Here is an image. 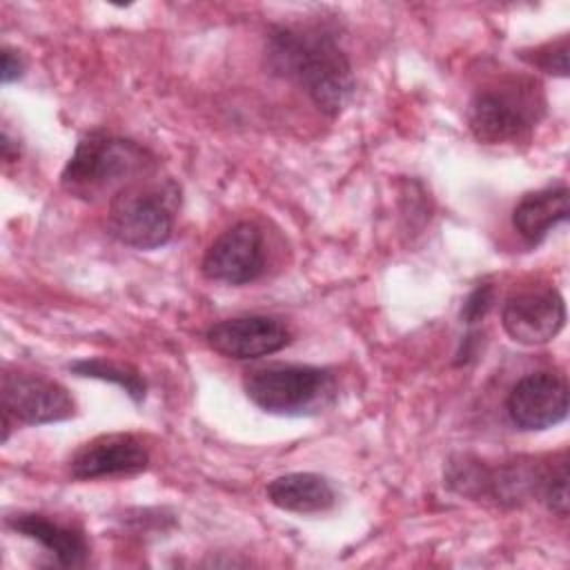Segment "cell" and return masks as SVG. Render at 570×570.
<instances>
[{
    "instance_id": "ac0fdd59",
    "label": "cell",
    "mask_w": 570,
    "mask_h": 570,
    "mask_svg": "<svg viewBox=\"0 0 570 570\" xmlns=\"http://www.w3.org/2000/svg\"><path fill=\"white\" fill-rule=\"evenodd\" d=\"M492 303H494V287L488 283L476 285L461 305V323H465V325L479 323L481 318H485Z\"/></svg>"
},
{
    "instance_id": "5bb4252c",
    "label": "cell",
    "mask_w": 570,
    "mask_h": 570,
    "mask_svg": "<svg viewBox=\"0 0 570 570\" xmlns=\"http://www.w3.org/2000/svg\"><path fill=\"white\" fill-rule=\"evenodd\" d=\"M265 494L272 505L296 514L327 512L336 503L332 483L316 472L281 474L265 485Z\"/></svg>"
},
{
    "instance_id": "30bf717a",
    "label": "cell",
    "mask_w": 570,
    "mask_h": 570,
    "mask_svg": "<svg viewBox=\"0 0 570 570\" xmlns=\"http://www.w3.org/2000/svg\"><path fill=\"white\" fill-rule=\"evenodd\" d=\"M501 325L521 345L550 343L566 325L563 296L554 287L519 292L503 303Z\"/></svg>"
},
{
    "instance_id": "d6986e66",
    "label": "cell",
    "mask_w": 570,
    "mask_h": 570,
    "mask_svg": "<svg viewBox=\"0 0 570 570\" xmlns=\"http://www.w3.org/2000/svg\"><path fill=\"white\" fill-rule=\"evenodd\" d=\"M24 73V60L18 51H13L11 47H2V85H9L13 80H20Z\"/></svg>"
},
{
    "instance_id": "ffe728a7",
    "label": "cell",
    "mask_w": 570,
    "mask_h": 570,
    "mask_svg": "<svg viewBox=\"0 0 570 570\" xmlns=\"http://www.w3.org/2000/svg\"><path fill=\"white\" fill-rule=\"evenodd\" d=\"M2 158H4L7 163L20 158V145L9 136L7 129L2 131Z\"/></svg>"
},
{
    "instance_id": "3957f363",
    "label": "cell",
    "mask_w": 570,
    "mask_h": 570,
    "mask_svg": "<svg viewBox=\"0 0 570 570\" xmlns=\"http://www.w3.org/2000/svg\"><path fill=\"white\" fill-rule=\"evenodd\" d=\"M243 390L267 414L312 416L334 403L336 376L318 365L272 363L247 372Z\"/></svg>"
},
{
    "instance_id": "8992f818",
    "label": "cell",
    "mask_w": 570,
    "mask_h": 570,
    "mask_svg": "<svg viewBox=\"0 0 570 570\" xmlns=\"http://www.w3.org/2000/svg\"><path fill=\"white\" fill-rule=\"evenodd\" d=\"M2 441L9 439L11 421L45 425L67 421L76 414V401L65 385L42 374L4 370L2 374Z\"/></svg>"
},
{
    "instance_id": "277c9868",
    "label": "cell",
    "mask_w": 570,
    "mask_h": 570,
    "mask_svg": "<svg viewBox=\"0 0 570 570\" xmlns=\"http://www.w3.org/2000/svg\"><path fill=\"white\" fill-rule=\"evenodd\" d=\"M543 96L534 80H508L479 89L468 107L472 136L483 145L517 142L543 116Z\"/></svg>"
},
{
    "instance_id": "8fae6325",
    "label": "cell",
    "mask_w": 570,
    "mask_h": 570,
    "mask_svg": "<svg viewBox=\"0 0 570 570\" xmlns=\"http://www.w3.org/2000/svg\"><path fill=\"white\" fill-rule=\"evenodd\" d=\"M149 452L134 434L114 432L87 441L69 459V474L78 481L105 476H134L147 470Z\"/></svg>"
},
{
    "instance_id": "9c48e42d",
    "label": "cell",
    "mask_w": 570,
    "mask_h": 570,
    "mask_svg": "<svg viewBox=\"0 0 570 570\" xmlns=\"http://www.w3.org/2000/svg\"><path fill=\"white\" fill-rule=\"evenodd\" d=\"M505 410L519 430L554 428L568 416V385L552 372H530L512 385Z\"/></svg>"
},
{
    "instance_id": "6da1fadb",
    "label": "cell",
    "mask_w": 570,
    "mask_h": 570,
    "mask_svg": "<svg viewBox=\"0 0 570 570\" xmlns=\"http://www.w3.org/2000/svg\"><path fill=\"white\" fill-rule=\"evenodd\" d=\"M265 58L276 76L294 80L327 116H338L352 98V65L325 27H272Z\"/></svg>"
},
{
    "instance_id": "2e32d148",
    "label": "cell",
    "mask_w": 570,
    "mask_h": 570,
    "mask_svg": "<svg viewBox=\"0 0 570 570\" xmlns=\"http://www.w3.org/2000/svg\"><path fill=\"white\" fill-rule=\"evenodd\" d=\"M541 501L559 517H568V465L561 459L554 465L546 468L543 485H541Z\"/></svg>"
},
{
    "instance_id": "7c38bea8",
    "label": "cell",
    "mask_w": 570,
    "mask_h": 570,
    "mask_svg": "<svg viewBox=\"0 0 570 570\" xmlns=\"http://www.w3.org/2000/svg\"><path fill=\"white\" fill-rule=\"evenodd\" d=\"M7 525L18 534L38 541L65 568H78L87 561L89 543L76 525L58 523L40 512L11 514L7 517Z\"/></svg>"
},
{
    "instance_id": "5b68a950",
    "label": "cell",
    "mask_w": 570,
    "mask_h": 570,
    "mask_svg": "<svg viewBox=\"0 0 570 570\" xmlns=\"http://www.w3.org/2000/svg\"><path fill=\"white\" fill-rule=\"evenodd\" d=\"M109 234L134 249H158L174 234V214L163 187L142 180L120 189L109 200Z\"/></svg>"
},
{
    "instance_id": "9a60e30c",
    "label": "cell",
    "mask_w": 570,
    "mask_h": 570,
    "mask_svg": "<svg viewBox=\"0 0 570 570\" xmlns=\"http://www.w3.org/2000/svg\"><path fill=\"white\" fill-rule=\"evenodd\" d=\"M67 370L73 372L76 376L116 383L118 387H122L127 392V396L134 403H142L145 396H147V383L134 365L114 363V361H107V358H78V361L69 363Z\"/></svg>"
},
{
    "instance_id": "52a82bcc",
    "label": "cell",
    "mask_w": 570,
    "mask_h": 570,
    "mask_svg": "<svg viewBox=\"0 0 570 570\" xmlns=\"http://www.w3.org/2000/svg\"><path fill=\"white\" fill-rule=\"evenodd\" d=\"M200 272L209 281L227 285H245L256 281L265 272L261 229L249 220L227 227L203 254Z\"/></svg>"
},
{
    "instance_id": "e0dca14e",
    "label": "cell",
    "mask_w": 570,
    "mask_h": 570,
    "mask_svg": "<svg viewBox=\"0 0 570 570\" xmlns=\"http://www.w3.org/2000/svg\"><path fill=\"white\" fill-rule=\"evenodd\" d=\"M525 62H530L532 67L543 69L546 73L566 78L568 76V38H559L554 42H546L541 47L532 49V56L519 53Z\"/></svg>"
},
{
    "instance_id": "ba28073f",
    "label": "cell",
    "mask_w": 570,
    "mask_h": 570,
    "mask_svg": "<svg viewBox=\"0 0 570 570\" xmlns=\"http://www.w3.org/2000/svg\"><path fill=\"white\" fill-rule=\"evenodd\" d=\"M205 341L216 354L225 358L252 361L281 352L285 345H289L292 332L283 321L274 316L245 314L209 325Z\"/></svg>"
},
{
    "instance_id": "4fadbf2b",
    "label": "cell",
    "mask_w": 570,
    "mask_h": 570,
    "mask_svg": "<svg viewBox=\"0 0 570 570\" xmlns=\"http://www.w3.org/2000/svg\"><path fill=\"white\" fill-rule=\"evenodd\" d=\"M568 216L570 191L566 185H554L525 194L512 209V225L530 245H539Z\"/></svg>"
},
{
    "instance_id": "7a4b0ae2",
    "label": "cell",
    "mask_w": 570,
    "mask_h": 570,
    "mask_svg": "<svg viewBox=\"0 0 570 570\" xmlns=\"http://www.w3.org/2000/svg\"><path fill=\"white\" fill-rule=\"evenodd\" d=\"M156 158L136 140L91 131L78 140L60 174V185L82 200L116 196L151 174Z\"/></svg>"
}]
</instances>
